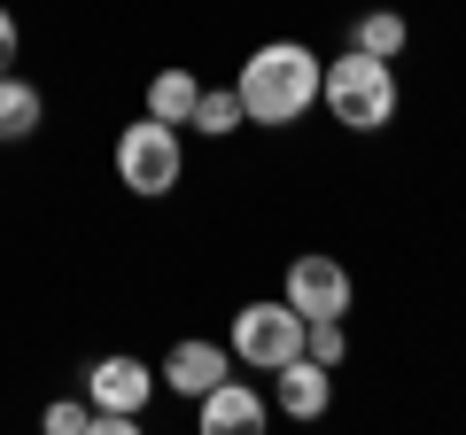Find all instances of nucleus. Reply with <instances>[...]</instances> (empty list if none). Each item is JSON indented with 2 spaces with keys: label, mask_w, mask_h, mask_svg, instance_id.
Here are the masks:
<instances>
[{
  "label": "nucleus",
  "mask_w": 466,
  "mask_h": 435,
  "mask_svg": "<svg viewBox=\"0 0 466 435\" xmlns=\"http://www.w3.org/2000/svg\"><path fill=\"white\" fill-rule=\"evenodd\" d=\"M350 47H358V55H381V63H397V55L412 47V24H404V8H366V16H350Z\"/></svg>",
  "instance_id": "obj_11"
},
{
  "label": "nucleus",
  "mask_w": 466,
  "mask_h": 435,
  "mask_svg": "<svg viewBox=\"0 0 466 435\" xmlns=\"http://www.w3.org/2000/svg\"><path fill=\"white\" fill-rule=\"evenodd\" d=\"M16 55H24V24L16 8H0V70H16Z\"/></svg>",
  "instance_id": "obj_16"
},
{
  "label": "nucleus",
  "mask_w": 466,
  "mask_h": 435,
  "mask_svg": "<svg viewBox=\"0 0 466 435\" xmlns=\"http://www.w3.org/2000/svg\"><path fill=\"white\" fill-rule=\"evenodd\" d=\"M109 164H116V187H125V195L164 202L171 187L187 179V140H179V125H164V117H148V109H140V117L116 133Z\"/></svg>",
  "instance_id": "obj_3"
},
{
  "label": "nucleus",
  "mask_w": 466,
  "mask_h": 435,
  "mask_svg": "<svg viewBox=\"0 0 466 435\" xmlns=\"http://www.w3.org/2000/svg\"><path fill=\"white\" fill-rule=\"evenodd\" d=\"M319 70H327V63H319L303 39H265L249 63L233 70L241 117L265 125V133H288V125H303V117L319 109Z\"/></svg>",
  "instance_id": "obj_1"
},
{
  "label": "nucleus",
  "mask_w": 466,
  "mask_h": 435,
  "mask_svg": "<svg viewBox=\"0 0 466 435\" xmlns=\"http://www.w3.org/2000/svg\"><path fill=\"white\" fill-rule=\"evenodd\" d=\"M303 358L342 366V358H350V327H342V319H303Z\"/></svg>",
  "instance_id": "obj_14"
},
{
  "label": "nucleus",
  "mask_w": 466,
  "mask_h": 435,
  "mask_svg": "<svg viewBox=\"0 0 466 435\" xmlns=\"http://www.w3.org/2000/svg\"><path fill=\"white\" fill-rule=\"evenodd\" d=\"M39 428H47V435H86V428H94V404H86V397H63V404L39 412Z\"/></svg>",
  "instance_id": "obj_15"
},
{
  "label": "nucleus",
  "mask_w": 466,
  "mask_h": 435,
  "mask_svg": "<svg viewBox=\"0 0 466 435\" xmlns=\"http://www.w3.org/2000/svg\"><path fill=\"white\" fill-rule=\"evenodd\" d=\"M226 350L241 358V366H257V373L288 366V358H303V311H296L288 296L241 303V311H233V327H226Z\"/></svg>",
  "instance_id": "obj_4"
},
{
  "label": "nucleus",
  "mask_w": 466,
  "mask_h": 435,
  "mask_svg": "<svg viewBox=\"0 0 466 435\" xmlns=\"http://www.w3.org/2000/svg\"><path fill=\"white\" fill-rule=\"evenodd\" d=\"M327 404H334V366H319V358L272 366V412L280 420H327Z\"/></svg>",
  "instance_id": "obj_8"
},
{
  "label": "nucleus",
  "mask_w": 466,
  "mask_h": 435,
  "mask_svg": "<svg viewBox=\"0 0 466 435\" xmlns=\"http://www.w3.org/2000/svg\"><path fill=\"white\" fill-rule=\"evenodd\" d=\"M241 94H233V86H202L195 94V117H187V133H202V140H233L241 133Z\"/></svg>",
  "instance_id": "obj_12"
},
{
  "label": "nucleus",
  "mask_w": 466,
  "mask_h": 435,
  "mask_svg": "<svg viewBox=\"0 0 466 435\" xmlns=\"http://www.w3.org/2000/svg\"><path fill=\"white\" fill-rule=\"evenodd\" d=\"M280 296L296 303L303 319H350V303H358V280H350V265H342V257H327V249H303V257H288V280H280Z\"/></svg>",
  "instance_id": "obj_5"
},
{
  "label": "nucleus",
  "mask_w": 466,
  "mask_h": 435,
  "mask_svg": "<svg viewBox=\"0 0 466 435\" xmlns=\"http://www.w3.org/2000/svg\"><path fill=\"white\" fill-rule=\"evenodd\" d=\"M319 101H327V117L342 125V133H389V125H397V109H404L397 63L342 47L327 70H319Z\"/></svg>",
  "instance_id": "obj_2"
},
{
  "label": "nucleus",
  "mask_w": 466,
  "mask_h": 435,
  "mask_svg": "<svg viewBox=\"0 0 466 435\" xmlns=\"http://www.w3.org/2000/svg\"><path fill=\"white\" fill-rule=\"evenodd\" d=\"M226 373H233V350H226V342H202V335H187V342H171V350H164L156 381H164L171 397H187V404H195L202 389H218Z\"/></svg>",
  "instance_id": "obj_7"
},
{
  "label": "nucleus",
  "mask_w": 466,
  "mask_h": 435,
  "mask_svg": "<svg viewBox=\"0 0 466 435\" xmlns=\"http://www.w3.org/2000/svg\"><path fill=\"white\" fill-rule=\"evenodd\" d=\"M195 428L202 435H257L265 428V389H249V381H218V389H202L195 397Z\"/></svg>",
  "instance_id": "obj_9"
},
{
  "label": "nucleus",
  "mask_w": 466,
  "mask_h": 435,
  "mask_svg": "<svg viewBox=\"0 0 466 435\" xmlns=\"http://www.w3.org/2000/svg\"><path fill=\"white\" fill-rule=\"evenodd\" d=\"M156 366L148 358H133V350H109V358H94L86 366V404L94 412H148V397H156Z\"/></svg>",
  "instance_id": "obj_6"
},
{
  "label": "nucleus",
  "mask_w": 466,
  "mask_h": 435,
  "mask_svg": "<svg viewBox=\"0 0 466 435\" xmlns=\"http://www.w3.org/2000/svg\"><path fill=\"white\" fill-rule=\"evenodd\" d=\"M39 125H47V94L16 70H0V148H24Z\"/></svg>",
  "instance_id": "obj_10"
},
{
  "label": "nucleus",
  "mask_w": 466,
  "mask_h": 435,
  "mask_svg": "<svg viewBox=\"0 0 466 435\" xmlns=\"http://www.w3.org/2000/svg\"><path fill=\"white\" fill-rule=\"evenodd\" d=\"M195 94H202L195 70H156V78H148V117H164V125H179V133H187V117H195Z\"/></svg>",
  "instance_id": "obj_13"
}]
</instances>
